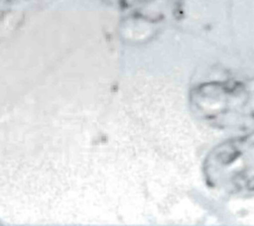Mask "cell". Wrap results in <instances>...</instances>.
I'll list each match as a JSON object with an SVG mask.
<instances>
[{
  "label": "cell",
  "mask_w": 254,
  "mask_h": 226,
  "mask_svg": "<svg viewBox=\"0 0 254 226\" xmlns=\"http://www.w3.org/2000/svg\"><path fill=\"white\" fill-rule=\"evenodd\" d=\"M191 112L209 127L244 132L254 129V73L210 77L189 91Z\"/></svg>",
  "instance_id": "1"
},
{
  "label": "cell",
  "mask_w": 254,
  "mask_h": 226,
  "mask_svg": "<svg viewBox=\"0 0 254 226\" xmlns=\"http://www.w3.org/2000/svg\"><path fill=\"white\" fill-rule=\"evenodd\" d=\"M205 184L233 197L254 196V129L239 132L214 145L204 156Z\"/></svg>",
  "instance_id": "2"
}]
</instances>
